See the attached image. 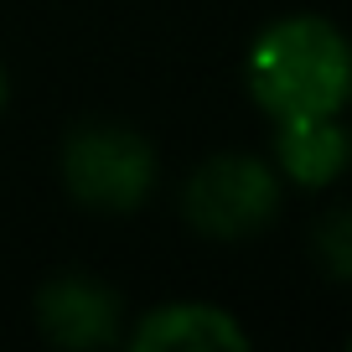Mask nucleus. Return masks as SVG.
<instances>
[{"label":"nucleus","instance_id":"1","mask_svg":"<svg viewBox=\"0 0 352 352\" xmlns=\"http://www.w3.org/2000/svg\"><path fill=\"white\" fill-rule=\"evenodd\" d=\"M243 94L264 120L352 109V32L327 11H280L243 47Z\"/></svg>","mask_w":352,"mask_h":352},{"label":"nucleus","instance_id":"2","mask_svg":"<svg viewBox=\"0 0 352 352\" xmlns=\"http://www.w3.org/2000/svg\"><path fill=\"white\" fill-rule=\"evenodd\" d=\"M57 187L94 218H130L161 187V151L124 120H78L57 140Z\"/></svg>","mask_w":352,"mask_h":352},{"label":"nucleus","instance_id":"3","mask_svg":"<svg viewBox=\"0 0 352 352\" xmlns=\"http://www.w3.org/2000/svg\"><path fill=\"white\" fill-rule=\"evenodd\" d=\"M285 182L264 151H212L176 182V212L202 243H254L285 212Z\"/></svg>","mask_w":352,"mask_h":352},{"label":"nucleus","instance_id":"4","mask_svg":"<svg viewBox=\"0 0 352 352\" xmlns=\"http://www.w3.org/2000/svg\"><path fill=\"white\" fill-rule=\"evenodd\" d=\"M32 327L57 352H104L124 347L130 306L109 280L88 270H57L32 296Z\"/></svg>","mask_w":352,"mask_h":352},{"label":"nucleus","instance_id":"5","mask_svg":"<svg viewBox=\"0 0 352 352\" xmlns=\"http://www.w3.org/2000/svg\"><path fill=\"white\" fill-rule=\"evenodd\" d=\"M130 352H249L254 331L243 316L208 296H166L130 311L124 327Z\"/></svg>","mask_w":352,"mask_h":352},{"label":"nucleus","instance_id":"6","mask_svg":"<svg viewBox=\"0 0 352 352\" xmlns=\"http://www.w3.org/2000/svg\"><path fill=\"white\" fill-rule=\"evenodd\" d=\"M270 166L280 171L285 192H321L342 187L352 176V120L347 114H290L270 120Z\"/></svg>","mask_w":352,"mask_h":352},{"label":"nucleus","instance_id":"7","mask_svg":"<svg viewBox=\"0 0 352 352\" xmlns=\"http://www.w3.org/2000/svg\"><path fill=\"white\" fill-rule=\"evenodd\" d=\"M311 259H316V270L331 285L352 290V202L316 212V223H311Z\"/></svg>","mask_w":352,"mask_h":352},{"label":"nucleus","instance_id":"8","mask_svg":"<svg viewBox=\"0 0 352 352\" xmlns=\"http://www.w3.org/2000/svg\"><path fill=\"white\" fill-rule=\"evenodd\" d=\"M11 109V73H6V63H0V114Z\"/></svg>","mask_w":352,"mask_h":352},{"label":"nucleus","instance_id":"9","mask_svg":"<svg viewBox=\"0 0 352 352\" xmlns=\"http://www.w3.org/2000/svg\"><path fill=\"white\" fill-rule=\"evenodd\" d=\"M347 347H352V331H347Z\"/></svg>","mask_w":352,"mask_h":352}]
</instances>
